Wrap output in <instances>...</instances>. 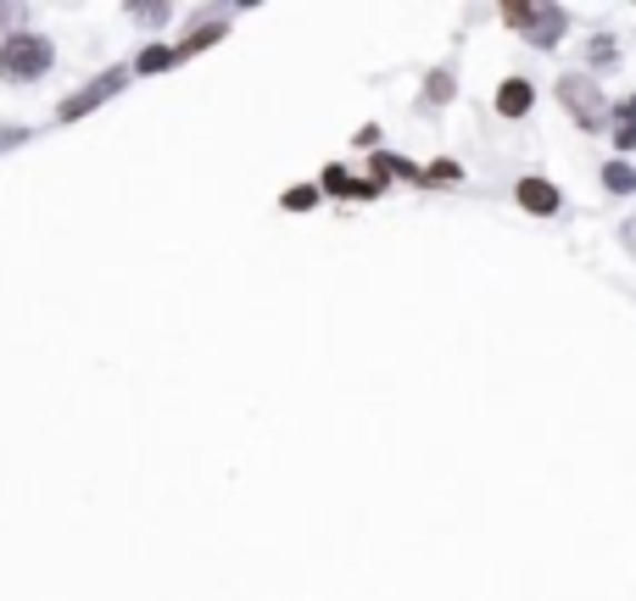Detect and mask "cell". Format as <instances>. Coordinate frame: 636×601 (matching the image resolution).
Returning a JSON list of instances; mask_svg holds the SVG:
<instances>
[{"label":"cell","mask_w":636,"mask_h":601,"mask_svg":"<svg viewBox=\"0 0 636 601\" xmlns=\"http://www.w3.org/2000/svg\"><path fill=\"white\" fill-rule=\"evenodd\" d=\"M23 140H29V129H23V123H7V129H0V157H7V151H18Z\"/></svg>","instance_id":"e0dca14e"},{"label":"cell","mask_w":636,"mask_h":601,"mask_svg":"<svg viewBox=\"0 0 636 601\" xmlns=\"http://www.w3.org/2000/svg\"><path fill=\"white\" fill-rule=\"evenodd\" d=\"M503 29H514L530 51H558L569 34V7H553V0H508Z\"/></svg>","instance_id":"6da1fadb"},{"label":"cell","mask_w":636,"mask_h":601,"mask_svg":"<svg viewBox=\"0 0 636 601\" xmlns=\"http://www.w3.org/2000/svg\"><path fill=\"white\" fill-rule=\"evenodd\" d=\"M619 246L636 257V218H625V223H619Z\"/></svg>","instance_id":"ac0fdd59"},{"label":"cell","mask_w":636,"mask_h":601,"mask_svg":"<svg viewBox=\"0 0 636 601\" xmlns=\"http://www.w3.org/2000/svg\"><path fill=\"white\" fill-rule=\"evenodd\" d=\"M491 107H497V118H508V123H519V118H530V112H536V84H530L525 73H508V79L497 84V96H491Z\"/></svg>","instance_id":"52a82bcc"},{"label":"cell","mask_w":636,"mask_h":601,"mask_svg":"<svg viewBox=\"0 0 636 601\" xmlns=\"http://www.w3.org/2000/svg\"><path fill=\"white\" fill-rule=\"evenodd\" d=\"M614 68H619V34L597 29V34L586 40V79H608Z\"/></svg>","instance_id":"9c48e42d"},{"label":"cell","mask_w":636,"mask_h":601,"mask_svg":"<svg viewBox=\"0 0 636 601\" xmlns=\"http://www.w3.org/2000/svg\"><path fill=\"white\" fill-rule=\"evenodd\" d=\"M430 184H436V190H453V184H464V168H458L453 157H441V162L425 168V190H430Z\"/></svg>","instance_id":"4fadbf2b"},{"label":"cell","mask_w":636,"mask_h":601,"mask_svg":"<svg viewBox=\"0 0 636 601\" xmlns=\"http://www.w3.org/2000/svg\"><path fill=\"white\" fill-rule=\"evenodd\" d=\"M318 207V184H296L285 190V212H312Z\"/></svg>","instance_id":"9a60e30c"},{"label":"cell","mask_w":636,"mask_h":601,"mask_svg":"<svg viewBox=\"0 0 636 601\" xmlns=\"http://www.w3.org/2000/svg\"><path fill=\"white\" fill-rule=\"evenodd\" d=\"M458 101V62H436L419 79V112H447Z\"/></svg>","instance_id":"8992f818"},{"label":"cell","mask_w":636,"mask_h":601,"mask_svg":"<svg viewBox=\"0 0 636 601\" xmlns=\"http://www.w3.org/2000/svg\"><path fill=\"white\" fill-rule=\"evenodd\" d=\"M179 62V51L173 46H146L140 51V62H135V73H162V68H173Z\"/></svg>","instance_id":"5bb4252c"},{"label":"cell","mask_w":636,"mask_h":601,"mask_svg":"<svg viewBox=\"0 0 636 601\" xmlns=\"http://www.w3.org/2000/svg\"><path fill=\"white\" fill-rule=\"evenodd\" d=\"M514 201H519V212H530V218H558V212H564V190H558L553 179H541V173H525V179L514 184Z\"/></svg>","instance_id":"5b68a950"},{"label":"cell","mask_w":636,"mask_h":601,"mask_svg":"<svg viewBox=\"0 0 636 601\" xmlns=\"http://www.w3.org/2000/svg\"><path fill=\"white\" fill-rule=\"evenodd\" d=\"M553 96H558V107L575 118L580 134H608V96H603L597 79H586V73H564V79L553 84Z\"/></svg>","instance_id":"3957f363"},{"label":"cell","mask_w":636,"mask_h":601,"mask_svg":"<svg viewBox=\"0 0 636 601\" xmlns=\"http://www.w3.org/2000/svg\"><path fill=\"white\" fill-rule=\"evenodd\" d=\"M129 79H135V68H107V73H101V79H96L90 90H79V96H68V101L57 107V118H62V123H73V118H85V112H96V107H101V101H112V96H118V90H123Z\"/></svg>","instance_id":"277c9868"},{"label":"cell","mask_w":636,"mask_h":601,"mask_svg":"<svg viewBox=\"0 0 636 601\" xmlns=\"http://www.w3.org/2000/svg\"><path fill=\"white\" fill-rule=\"evenodd\" d=\"M597 184H603L614 201H630V196H636V162H625V157H608V162L597 168Z\"/></svg>","instance_id":"30bf717a"},{"label":"cell","mask_w":636,"mask_h":601,"mask_svg":"<svg viewBox=\"0 0 636 601\" xmlns=\"http://www.w3.org/2000/svg\"><path fill=\"white\" fill-rule=\"evenodd\" d=\"M352 146H364V151H375V146H380V129H358V134H352Z\"/></svg>","instance_id":"d6986e66"},{"label":"cell","mask_w":636,"mask_h":601,"mask_svg":"<svg viewBox=\"0 0 636 601\" xmlns=\"http://www.w3.org/2000/svg\"><path fill=\"white\" fill-rule=\"evenodd\" d=\"M57 68V46L34 29H18L0 40V79L7 84H40L46 73Z\"/></svg>","instance_id":"7a4b0ae2"},{"label":"cell","mask_w":636,"mask_h":601,"mask_svg":"<svg viewBox=\"0 0 636 601\" xmlns=\"http://www.w3.org/2000/svg\"><path fill=\"white\" fill-rule=\"evenodd\" d=\"M129 18L146 23V29H162V23L173 18V7H162V0H157V7H129Z\"/></svg>","instance_id":"2e32d148"},{"label":"cell","mask_w":636,"mask_h":601,"mask_svg":"<svg viewBox=\"0 0 636 601\" xmlns=\"http://www.w3.org/2000/svg\"><path fill=\"white\" fill-rule=\"evenodd\" d=\"M12 23H23V7H0V29H12Z\"/></svg>","instance_id":"ffe728a7"},{"label":"cell","mask_w":636,"mask_h":601,"mask_svg":"<svg viewBox=\"0 0 636 601\" xmlns=\"http://www.w3.org/2000/svg\"><path fill=\"white\" fill-rule=\"evenodd\" d=\"M608 146H614V157H636V90L630 96H619V101H608Z\"/></svg>","instance_id":"ba28073f"},{"label":"cell","mask_w":636,"mask_h":601,"mask_svg":"<svg viewBox=\"0 0 636 601\" xmlns=\"http://www.w3.org/2000/svg\"><path fill=\"white\" fill-rule=\"evenodd\" d=\"M369 173H380L386 184L397 179V184H419V190H425V168H414L408 157H391V151H375V162H369Z\"/></svg>","instance_id":"8fae6325"},{"label":"cell","mask_w":636,"mask_h":601,"mask_svg":"<svg viewBox=\"0 0 636 601\" xmlns=\"http://www.w3.org/2000/svg\"><path fill=\"white\" fill-rule=\"evenodd\" d=\"M229 34V18H207V23H196L190 29V40L179 46V57H196V51H207V46H218Z\"/></svg>","instance_id":"7c38bea8"}]
</instances>
